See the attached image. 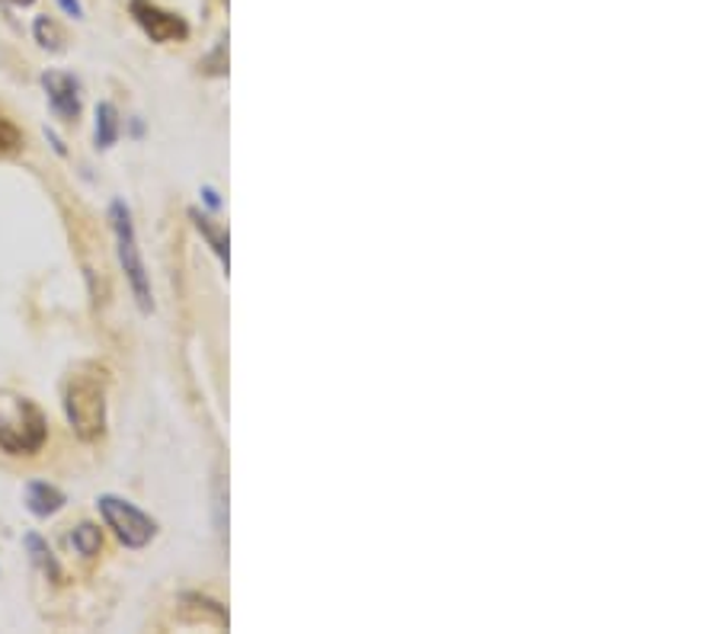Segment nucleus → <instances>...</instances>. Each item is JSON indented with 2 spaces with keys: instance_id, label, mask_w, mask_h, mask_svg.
<instances>
[{
  "instance_id": "nucleus-15",
  "label": "nucleus",
  "mask_w": 720,
  "mask_h": 634,
  "mask_svg": "<svg viewBox=\"0 0 720 634\" xmlns=\"http://www.w3.org/2000/svg\"><path fill=\"white\" fill-rule=\"evenodd\" d=\"M10 3H17V7H30V3H35V0H10Z\"/></svg>"
},
{
  "instance_id": "nucleus-8",
  "label": "nucleus",
  "mask_w": 720,
  "mask_h": 634,
  "mask_svg": "<svg viewBox=\"0 0 720 634\" xmlns=\"http://www.w3.org/2000/svg\"><path fill=\"white\" fill-rule=\"evenodd\" d=\"M119 110L113 103L96 106V148H113L119 142Z\"/></svg>"
},
{
  "instance_id": "nucleus-10",
  "label": "nucleus",
  "mask_w": 720,
  "mask_h": 634,
  "mask_svg": "<svg viewBox=\"0 0 720 634\" xmlns=\"http://www.w3.org/2000/svg\"><path fill=\"white\" fill-rule=\"evenodd\" d=\"M189 218L196 221V228H199V231L206 235V241L211 243V250H215V253L221 257V263L228 267V235H225V231H218V228L211 225L209 215H202V211L192 209V211H189Z\"/></svg>"
},
{
  "instance_id": "nucleus-7",
  "label": "nucleus",
  "mask_w": 720,
  "mask_h": 634,
  "mask_svg": "<svg viewBox=\"0 0 720 634\" xmlns=\"http://www.w3.org/2000/svg\"><path fill=\"white\" fill-rule=\"evenodd\" d=\"M27 507H30L35 516L59 513L61 507H64V493H61L59 487H52V484L32 481L30 487H27Z\"/></svg>"
},
{
  "instance_id": "nucleus-6",
  "label": "nucleus",
  "mask_w": 720,
  "mask_h": 634,
  "mask_svg": "<svg viewBox=\"0 0 720 634\" xmlns=\"http://www.w3.org/2000/svg\"><path fill=\"white\" fill-rule=\"evenodd\" d=\"M42 87L49 93V106L55 110L59 119L77 122V116H81V84H77V77L61 74V71H45Z\"/></svg>"
},
{
  "instance_id": "nucleus-12",
  "label": "nucleus",
  "mask_w": 720,
  "mask_h": 634,
  "mask_svg": "<svg viewBox=\"0 0 720 634\" xmlns=\"http://www.w3.org/2000/svg\"><path fill=\"white\" fill-rule=\"evenodd\" d=\"M35 42L42 45V49H52V52H61V42H64V35L61 30L49 20V17H39L35 20Z\"/></svg>"
},
{
  "instance_id": "nucleus-5",
  "label": "nucleus",
  "mask_w": 720,
  "mask_h": 634,
  "mask_svg": "<svg viewBox=\"0 0 720 634\" xmlns=\"http://www.w3.org/2000/svg\"><path fill=\"white\" fill-rule=\"evenodd\" d=\"M132 17L154 42H182L189 35V27L182 23V17L170 13V10H160L150 0H132Z\"/></svg>"
},
{
  "instance_id": "nucleus-13",
  "label": "nucleus",
  "mask_w": 720,
  "mask_h": 634,
  "mask_svg": "<svg viewBox=\"0 0 720 634\" xmlns=\"http://www.w3.org/2000/svg\"><path fill=\"white\" fill-rule=\"evenodd\" d=\"M20 148H23V132L7 116H0V154H17Z\"/></svg>"
},
{
  "instance_id": "nucleus-1",
  "label": "nucleus",
  "mask_w": 720,
  "mask_h": 634,
  "mask_svg": "<svg viewBox=\"0 0 720 634\" xmlns=\"http://www.w3.org/2000/svg\"><path fill=\"white\" fill-rule=\"evenodd\" d=\"M64 417L71 429L93 443L106 429V372L100 365H81L64 385Z\"/></svg>"
},
{
  "instance_id": "nucleus-11",
  "label": "nucleus",
  "mask_w": 720,
  "mask_h": 634,
  "mask_svg": "<svg viewBox=\"0 0 720 634\" xmlns=\"http://www.w3.org/2000/svg\"><path fill=\"white\" fill-rule=\"evenodd\" d=\"M71 544H74L77 554H84V558L100 554V548H103V532H100V526H93V522H81V526L74 529V536H71Z\"/></svg>"
},
{
  "instance_id": "nucleus-14",
  "label": "nucleus",
  "mask_w": 720,
  "mask_h": 634,
  "mask_svg": "<svg viewBox=\"0 0 720 634\" xmlns=\"http://www.w3.org/2000/svg\"><path fill=\"white\" fill-rule=\"evenodd\" d=\"M59 3L71 13V17H81V3H77V0H59Z\"/></svg>"
},
{
  "instance_id": "nucleus-2",
  "label": "nucleus",
  "mask_w": 720,
  "mask_h": 634,
  "mask_svg": "<svg viewBox=\"0 0 720 634\" xmlns=\"http://www.w3.org/2000/svg\"><path fill=\"white\" fill-rule=\"evenodd\" d=\"M49 439V423L30 397H10L0 407V449L7 455L42 453Z\"/></svg>"
},
{
  "instance_id": "nucleus-4",
  "label": "nucleus",
  "mask_w": 720,
  "mask_h": 634,
  "mask_svg": "<svg viewBox=\"0 0 720 634\" xmlns=\"http://www.w3.org/2000/svg\"><path fill=\"white\" fill-rule=\"evenodd\" d=\"M96 507H100V516L106 519V526L116 532V539L125 548H145L157 536V522L142 513L138 507H132L128 500H122V497L106 493V497L96 500Z\"/></svg>"
},
{
  "instance_id": "nucleus-9",
  "label": "nucleus",
  "mask_w": 720,
  "mask_h": 634,
  "mask_svg": "<svg viewBox=\"0 0 720 634\" xmlns=\"http://www.w3.org/2000/svg\"><path fill=\"white\" fill-rule=\"evenodd\" d=\"M27 548H30L32 561H35V568L42 571L45 576H52V580H61V568L59 561H55V554H52V548L42 542L39 536H27Z\"/></svg>"
},
{
  "instance_id": "nucleus-3",
  "label": "nucleus",
  "mask_w": 720,
  "mask_h": 634,
  "mask_svg": "<svg viewBox=\"0 0 720 634\" xmlns=\"http://www.w3.org/2000/svg\"><path fill=\"white\" fill-rule=\"evenodd\" d=\"M109 218H113V231H116V247H119V263L125 270V279L135 292V302L138 308L148 314L154 302H150V279L148 270H145V260H142V247L135 241V225H132V215L125 209V202H113L109 209Z\"/></svg>"
}]
</instances>
